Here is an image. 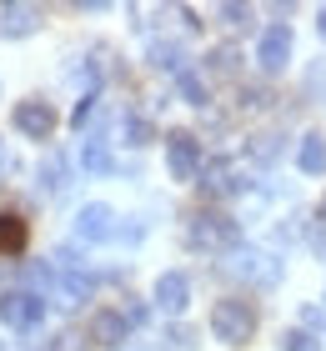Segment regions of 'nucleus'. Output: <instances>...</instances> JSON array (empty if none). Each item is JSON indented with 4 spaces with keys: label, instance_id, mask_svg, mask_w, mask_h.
Segmentation results:
<instances>
[{
    "label": "nucleus",
    "instance_id": "1",
    "mask_svg": "<svg viewBox=\"0 0 326 351\" xmlns=\"http://www.w3.org/2000/svg\"><path fill=\"white\" fill-rule=\"evenodd\" d=\"M211 331L226 341V346H246L256 337V306L241 296H221L216 311H211Z\"/></svg>",
    "mask_w": 326,
    "mask_h": 351
},
{
    "label": "nucleus",
    "instance_id": "2",
    "mask_svg": "<svg viewBox=\"0 0 326 351\" xmlns=\"http://www.w3.org/2000/svg\"><path fill=\"white\" fill-rule=\"evenodd\" d=\"M0 322L10 331H36L45 322V296L30 291V286H15V291L0 296Z\"/></svg>",
    "mask_w": 326,
    "mask_h": 351
},
{
    "label": "nucleus",
    "instance_id": "3",
    "mask_svg": "<svg viewBox=\"0 0 326 351\" xmlns=\"http://www.w3.org/2000/svg\"><path fill=\"white\" fill-rule=\"evenodd\" d=\"M291 51H296L291 25H286V21H271L266 30H261V40H256V66L266 71V75H281V71L291 66Z\"/></svg>",
    "mask_w": 326,
    "mask_h": 351
},
{
    "label": "nucleus",
    "instance_id": "4",
    "mask_svg": "<svg viewBox=\"0 0 326 351\" xmlns=\"http://www.w3.org/2000/svg\"><path fill=\"white\" fill-rule=\"evenodd\" d=\"M116 226H121V216H116V206H106V201H86L75 211V241H86V246L116 241Z\"/></svg>",
    "mask_w": 326,
    "mask_h": 351
},
{
    "label": "nucleus",
    "instance_id": "5",
    "mask_svg": "<svg viewBox=\"0 0 326 351\" xmlns=\"http://www.w3.org/2000/svg\"><path fill=\"white\" fill-rule=\"evenodd\" d=\"M10 121H15V131H21L25 141H51V136H56V125H60L56 106H51V101H36V95L15 106V116H10Z\"/></svg>",
    "mask_w": 326,
    "mask_h": 351
},
{
    "label": "nucleus",
    "instance_id": "6",
    "mask_svg": "<svg viewBox=\"0 0 326 351\" xmlns=\"http://www.w3.org/2000/svg\"><path fill=\"white\" fill-rule=\"evenodd\" d=\"M186 246L191 251H226V246H236V226L226 216H191Z\"/></svg>",
    "mask_w": 326,
    "mask_h": 351
},
{
    "label": "nucleus",
    "instance_id": "7",
    "mask_svg": "<svg viewBox=\"0 0 326 351\" xmlns=\"http://www.w3.org/2000/svg\"><path fill=\"white\" fill-rule=\"evenodd\" d=\"M166 166H171V181H196L201 176V141L191 131H171L166 136Z\"/></svg>",
    "mask_w": 326,
    "mask_h": 351
},
{
    "label": "nucleus",
    "instance_id": "8",
    "mask_svg": "<svg viewBox=\"0 0 326 351\" xmlns=\"http://www.w3.org/2000/svg\"><path fill=\"white\" fill-rule=\"evenodd\" d=\"M151 301L166 316H181L191 306V276H186V271H161L156 286H151Z\"/></svg>",
    "mask_w": 326,
    "mask_h": 351
},
{
    "label": "nucleus",
    "instance_id": "9",
    "mask_svg": "<svg viewBox=\"0 0 326 351\" xmlns=\"http://www.w3.org/2000/svg\"><path fill=\"white\" fill-rule=\"evenodd\" d=\"M91 291H95V276H91V271H56L51 296L60 301V306H80V301H91Z\"/></svg>",
    "mask_w": 326,
    "mask_h": 351
},
{
    "label": "nucleus",
    "instance_id": "10",
    "mask_svg": "<svg viewBox=\"0 0 326 351\" xmlns=\"http://www.w3.org/2000/svg\"><path fill=\"white\" fill-rule=\"evenodd\" d=\"M36 186H40V196H60V191L71 186V161H65L60 151H51V156L36 166Z\"/></svg>",
    "mask_w": 326,
    "mask_h": 351
},
{
    "label": "nucleus",
    "instance_id": "11",
    "mask_svg": "<svg viewBox=\"0 0 326 351\" xmlns=\"http://www.w3.org/2000/svg\"><path fill=\"white\" fill-rule=\"evenodd\" d=\"M80 166H86L91 176L116 171V161H110V136H106V125H95V131H91V141L80 146Z\"/></svg>",
    "mask_w": 326,
    "mask_h": 351
},
{
    "label": "nucleus",
    "instance_id": "12",
    "mask_svg": "<svg viewBox=\"0 0 326 351\" xmlns=\"http://www.w3.org/2000/svg\"><path fill=\"white\" fill-rule=\"evenodd\" d=\"M296 166H301V176H326V136L306 131L296 141Z\"/></svg>",
    "mask_w": 326,
    "mask_h": 351
},
{
    "label": "nucleus",
    "instance_id": "13",
    "mask_svg": "<svg viewBox=\"0 0 326 351\" xmlns=\"http://www.w3.org/2000/svg\"><path fill=\"white\" fill-rule=\"evenodd\" d=\"M36 30H40V15L30 5H5V10H0V36L21 40V36H36Z\"/></svg>",
    "mask_w": 326,
    "mask_h": 351
},
{
    "label": "nucleus",
    "instance_id": "14",
    "mask_svg": "<svg viewBox=\"0 0 326 351\" xmlns=\"http://www.w3.org/2000/svg\"><path fill=\"white\" fill-rule=\"evenodd\" d=\"M145 60H151L156 71H171V75L191 71V66H186V51H181L176 40H151V51H145Z\"/></svg>",
    "mask_w": 326,
    "mask_h": 351
},
{
    "label": "nucleus",
    "instance_id": "15",
    "mask_svg": "<svg viewBox=\"0 0 326 351\" xmlns=\"http://www.w3.org/2000/svg\"><path fill=\"white\" fill-rule=\"evenodd\" d=\"M126 316L121 311H95V322H91V337L101 341V346H116V341H126Z\"/></svg>",
    "mask_w": 326,
    "mask_h": 351
},
{
    "label": "nucleus",
    "instance_id": "16",
    "mask_svg": "<svg viewBox=\"0 0 326 351\" xmlns=\"http://www.w3.org/2000/svg\"><path fill=\"white\" fill-rule=\"evenodd\" d=\"M25 251V221L21 216H0V256Z\"/></svg>",
    "mask_w": 326,
    "mask_h": 351
},
{
    "label": "nucleus",
    "instance_id": "17",
    "mask_svg": "<svg viewBox=\"0 0 326 351\" xmlns=\"http://www.w3.org/2000/svg\"><path fill=\"white\" fill-rule=\"evenodd\" d=\"M176 90H181L186 106H206V101H211V90H206V81H201L196 71H181V75H176Z\"/></svg>",
    "mask_w": 326,
    "mask_h": 351
},
{
    "label": "nucleus",
    "instance_id": "18",
    "mask_svg": "<svg viewBox=\"0 0 326 351\" xmlns=\"http://www.w3.org/2000/svg\"><path fill=\"white\" fill-rule=\"evenodd\" d=\"M121 136H126V146H145V141H151V121H145V116H126Z\"/></svg>",
    "mask_w": 326,
    "mask_h": 351
},
{
    "label": "nucleus",
    "instance_id": "19",
    "mask_svg": "<svg viewBox=\"0 0 326 351\" xmlns=\"http://www.w3.org/2000/svg\"><path fill=\"white\" fill-rule=\"evenodd\" d=\"M286 351H321V341L312 337V331L296 326V331H286Z\"/></svg>",
    "mask_w": 326,
    "mask_h": 351
},
{
    "label": "nucleus",
    "instance_id": "20",
    "mask_svg": "<svg viewBox=\"0 0 326 351\" xmlns=\"http://www.w3.org/2000/svg\"><path fill=\"white\" fill-rule=\"evenodd\" d=\"M141 236H145V226H141V221H136V216H130V221H126V226H116V241H126V246H136V241H141Z\"/></svg>",
    "mask_w": 326,
    "mask_h": 351
},
{
    "label": "nucleus",
    "instance_id": "21",
    "mask_svg": "<svg viewBox=\"0 0 326 351\" xmlns=\"http://www.w3.org/2000/svg\"><path fill=\"white\" fill-rule=\"evenodd\" d=\"M211 66H216V71H231V66H236V51H231V45H216V51H211Z\"/></svg>",
    "mask_w": 326,
    "mask_h": 351
},
{
    "label": "nucleus",
    "instance_id": "22",
    "mask_svg": "<svg viewBox=\"0 0 326 351\" xmlns=\"http://www.w3.org/2000/svg\"><path fill=\"white\" fill-rule=\"evenodd\" d=\"M221 21H226V25H246L251 10H246V5H221Z\"/></svg>",
    "mask_w": 326,
    "mask_h": 351
},
{
    "label": "nucleus",
    "instance_id": "23",
    "mask_svg": "<svg viewBox=\"0 0 326 351\" xmlns=\"http://www.w3.org/2000/svg\"><path fill=\"white\" fill-rule=\"evenodd\" d=\"M10 171H15V161H10V146L0 141V176H10Z\"/></svg>",
    "mask_w": 326,
    "mask_h": 351
},
{
    "label": "nucleus",
    "instance_id": "24",
    "mask_svg": "<svg viewBox=\"0 0 326 351\" xmlns=\"http://www.w3.org/2000/svg\"><path fill=\"white\" fill-rule=\"evenodd\" d=\"M316 30H321V40H326V5L316 10Z\"/></svg>",
    "mask_w": 326,
    "mask_h": 351
},
{
    "label": "nucleus",
    "instance_id": "25",
    "mask_svg": "<svg viewBox=\"0 0 326 351\" xmlns=\"http://www.w3.org/2000/svg\"><path fill=\"white\" fill-rule=\"evenodd\" d=\"M0 351H5V341H0Z\"/></svg>",
    "mask_w": 326,
    "mask_h": 351
}]
</instances>
